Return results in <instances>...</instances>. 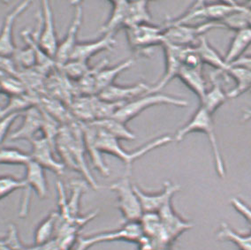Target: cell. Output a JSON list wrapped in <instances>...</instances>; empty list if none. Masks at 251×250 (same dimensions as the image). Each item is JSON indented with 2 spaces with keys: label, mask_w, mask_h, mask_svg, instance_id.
Masks as SVG:
<instances>
[{
  "label": "cell",
  "mask_w": 251,
  "mask_h": 250,
  "mask_svg": "<svg viewBox=\"0 0 251 250\" xmlns=\"http://www.w3.org/2000/svg\"><path fill=\"white\" fill-rule=\"evenodd\" d=\"M55 151L60 156L63 165L81 174L93 189H99V184L85 159L87 151L81 122L75 121L61 126L55 142Z\"/></svg>",
  "instance_id": "6da1fadb"
},
{
  "label": "cell",
  "mask_w": 251,
  "mask_h": 250,
  "mask_svg": "<svg viewBox=\"0 0 251 250\" xmlns=\"http://www.w3.org/2000/svg\"><path fill=\"white\" fill-rule=\"evenodd\" d=\"M173 141L174 138L170 135H163L160 137L154 139L150 143L135 150L134 151H127L121 147L120 140L105 133L103 130L99 129V127H98V135H97V146L99 151L102 154L105 153V154L112 155L116 156L117 158L121 159L125 164L126 171H131L133 163L145 156L146 154H148L149 152L152 151L157 148L163 147L166 144L172 143Z\"/></svg>",
  "instance_id": "7a4b0ae2"
},
{
  "label": "cell",
  "mask_w": 251,
  "mask_h": 250,
  "mask_svg": "<svg viewBox=\"0 0 251 250\" xmlns=\"http://www.w3.org/2000/svg\"><path fill=\"white\" fill-rule=\"evenodd\" d=\"M193 132H201L206 134L211 144L213 159L215 164L216 172L220 178L224 179L226 177V166L224 160L220 152L218 139L216 136L214 123L212 120V115L207 112L202 106L198 108L197 112L194 113L192 118L188 121L186 125L180 127L175 134L174 140L179 143L183 140L188 134Z\"/></svg>",
  "instance_id": "3957f363"
},
{
  "label": "cell",
  "mask_w": 251,
  "mask_h": 250,
  "mask_svg": "<svg viewBox=\"0 0 251 250\" xmlns=\"http://www.w3.org/2000/svg\"><path fill=\"white\" fill-rule=\"evenodd\" d=\"M160 104H169L177 107H187L188 102L185 99H179L170 95L149 93L126 103L117 112L113 118L126 124L131 120L138 116L146 109Z\"/></svg>",
  "instance_id": "277c9868"
},
{
  "label": "cell",
  "mask_w": 251,
  "mask_h": 250,
  "mask_svg": "<svg viewBox=\"0 0 251 250\" xmlns=\"http://www.w3.org/2000/svg\"><path fill=\"white\" fill-rule=\"evenodd\" d=\"M131 171H126L124 177L112 183L109 188L116 193L118 208L126 222L139 221L144 213L139 198L130 180Z\"/></svg>",
  "instance_id": "5b68a950"
},
{
  "label": "cell",
  "mask_w": 251,
  "mask_h": 250,
  "mask_svg": "<svg viewBox=\"0 0 251 250\" xmlns=\"http://www.w3.org/2000/svg\"><path fill=\"white\" fill-rule=\"evenodd\" d=\"M163 27L165 43L179 47L193 46L195 44H198L200 37H202L204 33L213 28H220L217 23L210 22L198 26L166 23Z\"/></svg>",
  "instance_id": "8992f818"
},
{
  "label": "cell",
  "mask_w": 251,
  "mask_h": 250,
  "mask_svg": "<svg viewBox=\"0 0 251 250\" xmlns=\"http://www.w3.org/2000/svg\"><path fill=\"white\" fill-rule=\"evenodd\" d=\"M142 236L143 231L138 221L126 222L121 228L117 230L99 232L94 235L79 238L75 250H88L97 244L110 241H128L137 243Z\"/></svg>",
  "instance_id": "52a82bcc"
},
{
  "label": "cell",
  "mask_w": 251,
  "mask_h": 250,
  "mask_svg": "<svg viewBox=\"0 0 251 250\" xmlns=\"http://www.w3.org/2000/svg\"><path fill=\"white\" fill-rule=\"evenodd\" d=\"M126 37L131 48L139 52H146L153 46L163 45L164 27L151 23L126 28Z\"/></svg>",
  "instance_id": "ba28073f"
},
{
  "label": "cell",
  "mask_w": 251,
  "mask_h": 250,
  "mask_svg": "<svg viewBox=\"0 0 251 250\" xmlns=\"http://www.w3.org/2000/svg\"><path fill=\"white\" fill-rule=\"evenodd\" d=\"M71 4L75 8L74 17H73L70 26L68 27L67 35L65 36L64 39L58 44V50H57V53L54 58L55 63L58 67H62L63 65H65L71 58L73 51L78 44L77 35L79 33L81 23H82L83 9H82L81 2L74 1Z\"/></svg>",
  "instance_id": "9c48e42d"
},
{
  "label": "cell",
  "mask_w": 251,
  "mask_h": 250,
  "mask_svg": "<svg viewBox=\"0 0 251 250\" xmlns=\"http://www.w3.org/2000/svg\"><path fill=\"white\" fill-rule=\"evenodd\" d=\"M41 27L39 45L41 49L50 58H55L58 47V37L54 23L53 12L50 3L43 1L41 3Z\"/></svg>",
  "instance_id": "30bf717a"
},
{
  "label": "cell",
  "mask_w": 251,
  "mask_h": 250,
  "mask_svg": "<svg viewBox=\"0 0 251 250\" xmlns=\"http://www.w3.org/2000/svg\"><path fill=\"white\" fill-rule=\"evenodd\" d=\"M30 5V1L21 2L5 15L0 30V56L11 58L16 52L17 47L14 45V27L15 22Z\"/></svg>",
  "instance_id": "8fae6325"
},
{
  "label": "cell",
  "mask_w": 251,
  "mask_h": 250,
  "mask_svg": "<svg viewBox=\"0 0 251 250\" xmlns=\"http://www.w3.org/2000/svg\"><path fill=\"white\" fill-rule=\"evenodd\" d=\"M134 188L144 212L157 213L164 206L172 201L175 194L180 190V186L167 180L160 192L146 193L136 185H134Z\"/></svg>",
  "instance_id": "7c38bea8"
},
{
  "label": "cell",
  "mask_w": 251,
  "mask_h": 250,
  "mask_svg": "<svg viewBox=\"0 0 251 250\" xmlns=\"http://www.w3.org/2000/svg\"><path fill=\"white\" fill-rule=\"evenodd\" d=\"M162 230L168 245H172L183 232L193 227V224L182 219L174 209L172 201L164 206L158 212Z\"/></svg>",
  "instance_id": "4fadbf2b"
},
{
  "label": "cell",
  "mask_w": 251,
  "mask_h": 250,
  "mask_svg": "<svg viewBox=\"0 0 251 250\" xmlns=\"http://www.w3.org/2000/svg\"><path fill=\"white\" fill-rule=\"evenodd\" d=\"M32 145L30 156L31 160L41 165L44 169L50 171L55 175H62L66 166L62 162L57 160L54 156L55 148L47 139L35 138L30 142Z\"/></svg>",
  "instance_id": "5bb4252c"
},
{
  "label": "cell",
  "mask_w": 251,
  "mask_h": 250,
  "mask_svg": "<svg viewBox=\"0 0 251 250\" xmlns=\"http://www.w3.org/2000/svg\"><path fill=\"white\" fill-rule=\"evenodd\" d=\"M165 50L166 55V71L161 80L156 85L151 86L149 93H158L163 90L171 80L179 75V72L182 67V56L185 47H179L165 43L162 45ZM148 93V94H149Z\"/></svg>",
  "instance_id": "9a60e30c"
},
{
  "label": "cell",
  "mask_w": 251,
  "mask_h": 250,
  "mask_svg": "<svg viewBox=\"0 0 251 250\" xmlns=\"http://www.w3.org/2000/svg\"><path fill=\"white\" fill-rule=\"evenodd\" d=\"M150 90L151 86L143 81L129 86L115 85L113 83L97 96L102 100L112 103H127L144 95L148 94Z\"/></svg>",
  "instance_id": "2e32d148"
},
{
  "label": "cell",
  "mask_w": 251,
  "mask_h": 250,
  "mask_svg": "<svg viewBox=\"0 0 251 250\" xmlns=\"http://www.w3.org/2000/svg\"><path fill=\"white\" fill-rule=\"evenodd\" d=\"M115 44L116 40L113 34H105L97 40L78 42L70 59L88 63L95 55L103 50H112Z\"/></svg>",
  "instance_id": "e0dca14e"
},
{
  "label": "cell",
  "mask_w": 251,
  "mask_h": 250,
  "mask_svg": "<svg viewBox=\"0 0 251 250\" xmlns=\"http://www.w3.org/2000/svg\"><path fill=\"white\" fill-rule=\"evenodd\" d=\"M43 126V112L38 106L27 109L23 114L22 125L17 130L10 134V141L26 140L31 142L36 138V134L42 130Z\"/></svg>",
  "instance_id": "ac0fdd59"
},
{
  "label": "cell",
  "mask_w": 251,
  "mask_h": 250,
  "mask_svg": "<svg viewBox=\"0 0 251 250\" xmlns=\"http://www.w3.org/2000/svg\"><path fill=\"white\" fill-rule=\"evenodd\" d=\"M82 131L84 136L86 151L89 153L92 165L99 173L103 176H109L110 170L107 165L104 163L102 153L99 151L97 146V135H98V127L92 123H82Z\"/></svg>",
  "instance_id": "d6986e66"
},
{
  "label": "cell",
  "mask_w": 251,
  "mask_h": 250,
  "mask_svg": "<svg viewBox=\"0 0 251 250\" xmlns=\"http://www.w3.org/2000/svg\"><path fill=\"white\" fill-rule=\"evenodd\" d=\"M24 182L26 185L24 191L31 193L34 190L41 199L47 197L48 185L45 176V169L36 162L31 160L26 166Z\"/></svg>",
  "instance_id": "ffe728a7"
},
{
  "label": "cell",
  "mask_w": 251,
  "mask_h": 250,
  "mask_svg": "<svg viewBox=\"0 0 251 250\" xmlns=\"http://www.w3.org/2000/svg\"><path fill=\"white\" fill-rule=\"evenodd\" d=\"M96 96H76L69 105V110L76 121L82 123L95 121Z\"/></svg>",
  "instance_id": "44dd1931"
},
{
  "label": "cell",
  "mask_w": 251,
  "mask_h": 250,
  "mask_svg": "<svg viewBox=\"0 0 251 250\" xmlns=\"http://www.w3.org/2000/svg\"><path fill=\"white\" fill-rule=\"evenodd\" d=\"M218 75L219 74L217 73L211 75L212 86L210 90H207L203 99L200 102L201 103L200 106L205 109L211 115H213L214 112L221 105H223L225 102L228 99L227 94L223 90L222 87L220 85V81L218 80Z\"/></svg>",
  "instance_id": "7402d4cb"
},
{
  "label": "cell",
  "mask_w": 251,
  "mask_h": 250,
  "mask_svg": "<svg viewBox=\"0 0 251 250\" xmlns=\"http://www.w3.org/2000/svg\"><path fill=\"white\" fill-rule=\"evenodd\" d=\"M202 70L182 66L177 76L189 90H192L195 95L198 96L200 102L202 101L207 91L206 82L202 75Z\"/></svg>",
  "instance_id": "603a6c76"
},
{
  "label": "cell",
  "mask_w": 251,
  "mask_h": 250,
  "mask_svg": "<svg viewBox=\"0 0 251 250\" xmlns=\"http://www.w3.org/2000/svg\"><path fill=\"white\" fill-rule=\"evenodd\" d=\"M251 45V27H246L235 32V35L229 45L228 50L224 57L225 61L228 65L235 62L239 58H242V54Z\"/></svg>",
  "instance_id": "cb8c5ba5"
},
{
  "label": "cell",
  "mask_w": 251,
  "mask_h": 250,
  "mask_svg": "<svg viewBox=\"0 0 251 250\" xmlns=\"http://www.w3.org/2000/svg\"><path fill=\"white\" fill-rule=\"evenodd\" d=\"M200 58L202 59V64H207L211 67H214L218 71H227L230 65L226 64L224 58L220 56V54L211 46L206 38L202 36L198 41V45L195 46Z\"/></svg>",
  "instance_id": "d4e9b609"
},
{
  "label": "cell",
  "mask_w": 251,
  "mask_h": 250,
  "mask_svg": "<svg viewBox=\"0 0 251 250\" xmlns=\"http://www.w3.org/2000/svg\"><path fill=\"white\" fill-rule=\"evenodd\" d=\"M133 64V59H126L114 67H106V66H104L102 67L96 77V94L99 95L102 90L112 85L117 76L120 75L122 72L130 68Z\"/></svg>",
  "instance_id": "484cf974"
},
{
  "label": "cell",
  "mask_w": 251,
  "mask_h": 250,
  "mask_svg": "<svg viewBox=\"0 0 251 250\" xmlns=\"http://www.w3.org/2000/svg\"><path fill=\"white\" fill-rule=\"evenodd\" d=\"M151 22L147 1H128L124 28L135 27Z\"/></svg>",
  "instance_id": "4316f807"
},
{
  "label": "cell",
  "mask_w": 251,
  "mask_h": 250,
  "mask_svg": "<svg viewBox=\"0 0 251 250\" xmlns=\"http://www.w3.org/2000/svg\"><path fill=\"white\" fill-rule=\"evenodd\" d=\"M110 4L112 6L111 14L108 18L107 22L103 24L100 29V32L103 35L105 34L114 35L119 28L124 27L128 1H123V0L110 1Z\"/></svg>",
  "instance_id": "83f0119b"
},
{
  "label": "cell",
  "mask_w": 251,
  "mask_h": 250,
  "mask_svg": "<svg viewBox=\"0 0 251 250\" xmlns=\"http://www.w3.org/2000/svg\"><path fill=\"white\" fill-rule=\"evenodd\" d=\"M99 129L103 130L105 133L112 135L118 140L132 141L136 138L135 134L127 128L125 123L117 120L115 118L104 119L92 122Z\"/></svg>",
  "instance_id": "f1b7e54d"
},
{
  "label": "cell",
  "mask_w": 251,
  "mask_h": 250,
  "mask_svg": "<svg viewBox=\"0 0 251 250\" xmlns=\"http://www.w3.org/2000/svg\"><path fill=\"white\" fill-rule=\"evenodd\" d=\"M226 73L229 76H231L236 82L235 87L227 93L228 99H234L247 91H251V71H249L242 67L230 65Z\"/></svg>",
  "instance_id": "f546056e"
},
{
  "label": "cell",
  "mask_w": 251,
  "mask_h": 250,
  "mask_svg": "<svg viewBox=\"0 0 251 250\" xmlns=\"http://www.w3.org/2000/svg\"><path fill=\"white\" fill-rule=\"evenodd\" d=\"M58 212H51L39 223L36 228L34 240L35 245H44L46 242L55 238L58 228Z\"/></svg>",
  "instance_id": "4dcf8cb0"
},
{
  "label": "cell",
  "mask_w": 251,
  "mask_h": 250,
  "mask_svg": "<svg viewBox=\"0 0 251 250\" xmlns=\"http://www.w3.org/2000/svg\"><path fill=\"white\" fill-rule=\"evenodd\" d=\"M217 237L220 241L232 242L240 250H251V233L241 234L226 223H221Z\"/></svg>",
  "instance_id": "1f68e13d"
},
{
  "label": "cell",
  "mask_w": 251,
  "mask_h": 250,
  "mask_svg": "<svg viewBox=\"0 0 251 250\" xmlns=\"http://www.w3.org/2000/svg\"><path fill=\"white\" fill-rule=\"evenodd\" d=\"M31 161L30 154L16 148L0 149V165H26Z\"/></svg>",
  "instance_id": "d6a6232c"
},
{
  "label": "cell",
  "mask_w": 251,
  "mask_h": 250,
  "mask_svg": "<svg viewBox=\"0 0 251 250\" xmlns=\"http://www.w3.org/2000/svg\"><path fill=\"white\" fill-rule=\"evenodd\" d=\"M126 103H112L99 99L96 96L95 99V121L113 118L117 112Z\"/></svg>",
  "instance_id": "836d02e7"
},
{
  "label": "cell",
  "mask_w": 251,
  "mask_h": 250,
  "mask_svg": "<svg viewBox=\"0 0 251 250\" xmlns=\"http://www.w3.org/2000/svg\"><path fill=\"white\" fill-rule=\"evenodd\" d=\"M58 68L64 73V75L67 76L69 80L78 81L90 71L91 67L87 62L70 59L65 65H63L62 67Z\"/></svg>",
  "instance_id": "e575fe53"
},
{
  "label": "cell",
  "mask_w": 251,
  "mask_h": 250,
  "mask_svg": "<svg viewBox=\"0 0 251 250\" xmlns=\"http://www.w3.org/2000/svg\"><path fill=\"white\" fill-rule=\"evenodd\" d=\"M26 185L23 179H16L11 175H0V200L8 197L19 189H25Z\"/></svg>",
  "instance_id": "d590c367"
},
{
  "label": "cell",
  "mask_w": 251,
  "mask_h": 250,
  "mask_svg": "<svg viewBox=\"0 0 251 250\" xmlns=\"http://www.w3.org/2000/svg\"><path fill=\"white\" fill-rule=\"evenodd\" d=\"M20 115L21 113H13L7 116L0 118V145L5 142V139L9 134L11 126Z\"/></svg>",
  "instance_id": "8d00e7d4"
},
{
  "label": "cell",
  "mask_w": 251,
  "mask_h": 250,
  "mask_svg": "<svg viewBox=\"0 0 251 250\" xmlns=\"http://www.w3.org/2000/svg\"><path fill=\"white\" fill-rule=\"evenodd\" d=\"M231 205L233 206V209L237 211L238 213L242 215L244 219H246L247 222L251 226V207L246 204L244 201L241 200L237 197H233L230 200Z\"/></svg>",
  "instance_id": "74e56055"
},
{
  "label": "cell",
  "mask_w": 251,
  "mask_h": 250,
  "mask_svg": "<svg viewBox=\"0 0 251 250\" xmlns=\"http://www.w3.org/2000/svg\"><path fill=\"white\" fill-rule=\"evenodd\" d=\"M0 70H3L13 75H16L17 73L12 58H5L2 56H0Z\"/></svg>",
  "instance_id": "f35d334b"
},
{
  "label": "cell",
  "mask_w": 251,
  "mask_h": 250,
  "mask_svg": "<svg viewBox=\"0 0 251 250\" xmlns=\"http://www.w3.org/2000/svg\"><path fill=\"white\" fill-rule=\"evenodd\" d=\"M136 244L138 245L137 250H157V246L155 245L154 241L144 234Z\"/></svg>",
  "instance_id": "ab89813d"
},
{
  "label": "cell",
  "mask_w": 251,
  "mask_h": 250,
  "mask_svg": "<svg viewBox=\"0 0 251 250\" xmlns=\"http://www.w3.org/2000/svg\"><path fill=\"white\" fill-rule=\"evenodd\" d=\"M231 66L242 67L249 71H251V57H242L236 60L235 62L231 64Z\"/></svg>",
  "instance_id": "60d3db41"
},
{
  "label": "cell",
  "mask_w": 251,
  "mask_h": 250,
  "mask_svg": "<svg viewBox=\"0 0 251 250\" xmlns=\"http://www.w3.org/2000/svg\"><path fill=\"white\" fill-rule=\"evenodd\" d=\"M39 250H61V249L58 245L56 238H53L52 240L46 242L44 245L39 246Z\"/></svg>",
  "instance_id": "b9f144b4"
},
{
  "label": "cell",
  "mask_w": 251,
  "mask_h": 250,
  "mask_svg": "<svg viewBox=\"0 0 251 250\" xmlns=\"http://www.w3.org/2000/svg\"><path fill=\"white\" fill-rule=\"evenodd\" d=\"M242 6H243V10H244V13L246 15L248 26L251 28V2L247 3L246 5H242Z\"/></svg>",
  "instance_id": "7bdbcfd3"
},
{
  "label": "cell",
  "mask_w": 251,
  "mask_h": 250,
  "mask_svg": "<svg viewBox=\"0 0 251 250\" xmlns=\"http://www.w3.org/2000/svg\"><path fill=\"white\" fill-rule=\"evenodd\" d=\"M0 250H13L11 249V247L8 245V243L6 242L5 239L4 240H0Z\"/></svg>",
  "instance_id": "ee69618b"
},
{
  "label": "cell",
  "mask_w": 251,
  "mask_h": 250,
  "mask_svg": "<svg viewBox=\"0 0 251 250\" xmlns=\"http://www.w3.org/2000/svg\"><path fill=\"white\" fill-rule=\"evenodd\" d=\"M249 120H251V109L246 110V111L244 112L243 117H242V121H249Z\"/></svg>",
  "instance_id": "f6af8a7d"
},
{
  "label": "cell",
  "mask_w": 251,
  "mask_h": 250,
  "mask_svg": "<svg viewBox=\"0 0 251 250\" xmlns=\"http://www.w3.org/2000/svg\"><path fill=\"white\" fill-rule=\"evenodd\" d=\"M171 250V248H165V249H161V250Z\"/></svg>",
  "instance_id": "bcb514c9"
},
{
  "label": "cell",
  "mask_w": 251,
  "mask_h": 250,
  "mask_svg": "<svg viewBox=\"0 0 251 250\" xmlns=\"http://www.w3.org/2000/svg\"><path fill=\"white\" fill-rule=\"evenodd\" d=\"M0 93H1V90H0Z\"/></svg>",
  "instance_id": "7dc6e473"
},
{
  "label": "cell",
  "mask_w": 251,
  "mask_h": 250,
  "mask_svg": "<svg viewBox=\"0 0 251 250\" xmlns=\"http://www.w3.org/2000/svg\"></svg>",
  "instance_id": "c3c4849f"
}]
</instances>
